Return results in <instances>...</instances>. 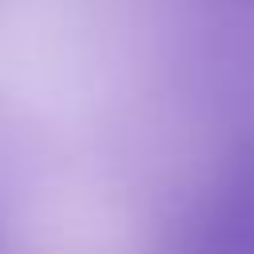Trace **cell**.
<instances>
[{
	"instance_id": "cell-1",
	"label": "cell",
	"mask_w": 254,
	"mask_h": 254,
	"mask_svg": "<svg viewBox=\"0 0 254 254\" xmlns=\"http://www.w3.org/2000/svg\"><path fill=\"white\" fill-rule=\"evenodd\" d=\"M206 246L210 254H254V155L230 167L210 210Z\"/></svg>"
}]
</instances>
